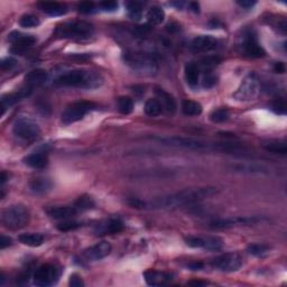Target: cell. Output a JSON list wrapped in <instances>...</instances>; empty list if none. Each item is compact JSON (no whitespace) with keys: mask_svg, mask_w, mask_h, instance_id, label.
I'll return each instance as SVG.
<instances>
[{"mask_svg":"<svg viewBox=\"0 0 287 287\" xmlns=\"http://www.w3.org/2000/svg\"><path fill=\"white\" fill-rule=\"evenodd\" d=\"M190 8H191V10H193L194 13H199V8H200V6H199V3L198 2H191L190 3Z\"/></svg>","mask_w":287,"mask_h":287,"instance_id":"obj_51","label":"cell"},{"mask_svg":"<svg viewBox=\"0 0 287 287\" xmlns=\"http://www.w3.org/2000/svg\"><path fill=\"white\" fill-rule=\"evenodd\" d=\"M231 168L236 172H243V173H266L267 170L262 165L256 164H236Z\"/></svg>","mask_w":287,"mask_h":287,"instance_id":"obj_32","label":"cell"},{"mask_svg":"<svg viewBox=\"0 0 287 287\" xmlns=\"http://www.w3.org/2000/svg\"><path fill=\"white\" fill-rule=\"evenodd\" d=\"M46 213L53 219L56 220H68L71 218H73L78 213L73 206H51L46 210Z\"/></svg>","mask_w":287,"mask_h":287,"instance_id":"obj_21","label":"cell"},{"mask_svg":"<svg viewBox=\"0 0 287 287\" xmlns=\"http://www.w3.org/2000/svg\"><path fill=\"white\" fill-rule=\"evenodd\" d=\"M40 24V19H38V17H36L35 15H24V16H22V18L19 19V25L24 28L37 27Z\"/></svg>","mask_w":287,"mask_h":287,"instance_id":"obj_38","label":"cell"},{"mask_svg":"<svg viewBox=\"0 0 287 287\" xmlns=\"http://www.w3.org/2000/svg\"><path fill=\"white\" fill-rule=\"evenodd\" d=\"M182 111L185 116H200L202 113V106L197 101L184 100L182 102Z\"/></svg>","mask_w":287,"mask_h":287,"instance_id":"obj_30","label":"cell"},{"mask_svg":"<svg viewBox=\"0 0 287 287\" xmlns=\"http://www.w3.org/2000/svg\"><path fill=\"white\" fill-rule=\"evenodd\" d=\"M184 75L189 86L197 87L199 84V81H200V68H199V65L195 63L186 64Z\"/></svg>","mask_w":287,"mask_h":287,"instance_id":"obj_26","label":"cell"},{"mask_svg":"<svg viewBox=\"0 0 287 287\" xmlns=\"http://www.w3.org/2000/svg\"><path fill=\"white\" fill-rule=\"evenodd\" d=\"M190 285H198V286H204V285H206L208 284V283L206 282H201V281H192V282H190L189 283Z\"/></svg>","mask_w":287,"mask_h":287,"instance_id":"obj_52","label":"cell"},{"mask_svg":"<svg viewBox=\"0 0 287 287\" xmlns=\"http://www.w3.org/2000/svg\"><path fill=\"white\" fill-rule=\"evenodd\" d=\"M99 6L105 11H114L118 8V3L116 1H102L99 3Z\"/></svg>","mask_w":287,"mask_h":287,"instance_id":"obj_46","label":"cell"},{"mask_svg":"<svg viewBox=\"0 0 287 287\" xmlns=\"http://www.w3.org/2000/svg\"><path fill=\"white\" fill-rule=\"evenodd\" d=\"M29 220L30 213L25 205H11L2 211V224L9 230H19L25 228L29 223Z\"/></svg>","mask_w":287,"mask_h":287,"instance_id":"obj_5","label":"cell"},{"mask_svg":"<svg viewBox=\"0 0 287 287\" xmlns=\"http://www.w3.org/2000/svg\"><path fill=\"white\" fill-rule=\"evenodd\" d=\"M95 5L92 1H83L81 3H79L78 6V10L81 14H91L94 11Z\"/></svg>","mask_w":287,"mask_h":287,"instance_id":"obj_42","label":"cell"},{"mask_svg":"<svg viewBox=\"0 0 287 287\" xmlns=\"http://www.w3.org/2000/svg\"><path fill=\"white\" fill-rule=\"evenodd\" d=\"M126 8H127L129 17L132 19H136L138 21L141 17V14H143V2L139 1H128L125 3Z\"/></svg>","mask_w":287,"mask_h":287,"instance_id":"obj_34","label":"cell"},{"mask_svg":"<svg viewBox=\"0 0 287 287\" xmlns=\"http://www.w3.org/2000/svg\"><path fill=\"white\" fill-rule=\"evenodd\" d=\"M52 182L49 181L48 178L37 177L34 178L33 181L29 183V189L35 194H44L47 193L48 191L52 189Z\"/></svg>","mask_w":287,"mask_h":287,"instance_id":"obj_27","label":"cell"},{"mask_svg":"<svg viewBox=\"0 0 287 287\" xmlns=\"http://www.w3.org/2000/svg\"><path fill=\"white\" fill-rule=\"evenodd\" d=\"M218 46H219V41L212 36L201 35L195 37L191 42V49L197 53L213 51V49L218 48Z\"/></svg>","mask_w":287,"mask_h":287,"instance_id":"obj_18","label":"cell"},{"mask_svg":"<svg viewBox=\"0 0 287 287\" xmlns=\"http://www.w3.org/2000/svg\"><path fill=\"white\" fill-rule=\"evenodd\" d=\"M13 132L17 138L30 143L40 137L41 128L37 122L29 119V118H19L14 124Z\"/></svg>","mask_w":287,"mask_h":287,"instance_id":"obj_8","label":"cell"},{"mask_svg":"<svg viewBox=\"0 0 287 287\" xmlns=\"http://www.w3.org/2000/svg\"><path fill=\"white\" fill-rule=\"evenodd\" d=\"M163 111L162 105L157 99H148L145 103V112L151 117H157Z\"/></svg>","mask_w":287,"mask_h":287,"instance_id":"obj_33","label":"cell"},{"mask_svg":"<svg viewBox=\"0 0 287 287\" xmlns=\"http://www.w3.org/2000/svg\"><path fill=\"white\" fill-rule=\"evenodd\" d=\"M237 3L244 9H249V8H252V7H254L257 2H256L255 0H238Z\"/></svg>","mask_w":287,"mask_h":287,"instance_id":"obj_47","label":"cell"},{"mask_svg":"<svg viewBox=\"0 0 287 287\" xmlns=\"http://www.w3.org/2000/svg\"><path fill=\"white\" fill-rule=\"evenodd\" d=\"M260 91V86L257 76L255 74H249L243 80L240 86L235 93L233 99L237 101H251L257 98Z\"/></svg>","mask_w":287,"mask_h":287,"instance_id":"obj_9","label":"cell"},{"mask_svg":"<svg viewBox=\"0 0 287 287\" xmlns=\"http://www.w3.org/2000/svg\"><path fill=\"white\" fill-rule=\"evenodd\" d=\"M19 243L28 247H40L44 243V236L41 233H22L18 236Z\"/></svg>","mask_w":287,"mask_h":287,"instance_id":"obj_28","label":"cell"},{"mask_svg":"<svg viewBox=\"0 0 287 287\" xmlns=\"http://www.w3.org/2000/svg\"><path fill=\"white\" fill-rule=\"evenodd\" d=\"M155 140H158L159 143L168 145V146L181 147L191 151H201V152H237L239 151V147L230 144L223 143H208V141H202L193 138H186V137H155Z\"/></svg>","mask_w":287,"mask_h":287,"instance_id":"obj_2","label":"cell"},{"mask_svg":"<svg viewBox=\"0 0 287 287\" xmlns=\"http://www.w3.org/2000/svg\"><path fill=\"white\" fill-rule=\"evenodd\" d=\"M95 206L94 200L89 195H82V197L78 198V200L74 202V208L78 211H87V210H91Z\"/></svg>","mask_w":287,"mask_h":287,"instance_id":"obj_35","label":"cell"},{"mask_svg":"<svg viewBox=\"0 0 287 287\" xmlns=\"http://www.w3.org/2000/svg\"><path fill=\"white\" fill-rule=\"evenodd\" d=\"M274 70L275 72H277V73H284L286 67H285V64L282 63V62H277L276 64L274 65Z\"/></svg>","mask_w":287,"mask_h":287,"instance_id":"obj_50","label":"cell"},{"mask_svg":"<svg viewBox=\"0 0 287 287\" xmlns=\"http://www.w3.org/2000/svg\"><path fill=\"white\" fill-rule=\"evenodd\" d=\"M98 108V106L90 101H76L72 105L67 106L66 109L62 113V122L64 125H71L81 120L86 114L93 111Z\"/></svg>","mask_w":287,"mask_h":287,"instance_id":"obj_7","label":"cell"},{"mask_svg":"<svg viewBox=\"0 0 287 287\" xmlns=\"http://www.w3.org/2000/svg\"><path fill=\"white\" fill-rule=\"evenodd\" d=\"M8 41L17 48L25 49L36 43V37L21 32H11L8 35Z\"/></svg>","mask_w":287,"mask_h":287,"instance_id":"obj_20","label":"cell"},{"mask_svg":"<svg viewBox=\"0 0 287 287\" xmlns=\"http://www.w3.org/2000/svg\"><path fill=\"white\" fill-rule=\"evenodd\" d=\"M47 80V72L43 68H36V70L30 71L29 73L25 76V84L26 87L34 89L35 87H40L45 83Z\"/></svg>","mask_w":287,"mask_h":287,"instance_id":"obj_23","label":"cell"},{"mask_svg":"<svg viewBox=\"0 0 287 287\" xmlns=\"http://www.w3.org/2000/svg\"><path fill=\"white\" fill-rule=\"evenodd\" d=\"M68 284L72 287H82L84 286V282L81 276H79L78 274L71 275L70 281H68Z\"/></svg>","mask_w":287,"mask_h":287,"instance_id":"obj_45","label":"cell"},{"mask_svg":"<svg viewBox=\"0 0 287 287\" xmlns=\"http://www.w3.org/2000/svg\"><path fill=\"white\" fill-rule=\"evenodd\" d=\"M112 251V246L110 243H107V241H102V243H99L94 246H91L87 248L86 250L83 251V256L88 260H91V262H98V260H101L106 258L107 256H109Z\"/></svg>","mask_w":287,"mask_h":287,"instance_id":"obj_16","label":"cell"},{"mask_svg":"<svg viewBox=\"0 0 287 287\" xmlns=\"http://www.w3.org/2000/svg\"><path fill=\"white\" fill-rule=\"evenodd\" d=\"M22 162L25 165L32 167L34 170H43L47 166L48 158L47 155L44 153H34V154L26 156Z\"/></svg>","mask_w":287,"mask_h":287,"instance_id":"obj_24","label":"cell"},{"mask_svg":"<svg viewBox=\"0 0 287 287\" xmlns=\"http://www.w3.org/2000/svg\"><path fill=\"white\" fill-rule=\"evenodd\" d=\"M263 218L259 217H235L227 218V219H217L210 223V228L212 229H228L237 225H250L262 222Z\"/></svg>","mask_w":287,"mask_h":287,"instance_id":"obj_14","label":"cell"},{"mask_svg":"<svg viewBox=\"0 0 287 287\" xmlns=\"http://www.w3.org/2000/svg\"><path fill=\"white\" fill-rule=\"evenodd\" d=\"M122 230H124V222L119 218H109L95 225L93 232L95 236H107L114 235Z\"/></svg>","mask_w":287,"mask_h":287,"instance_id":"obj_15","label":"cell"},{"mask_svg":"<svg viewBox=\"0 0 287 287\" xmlns=\"http://www.w3.org/2000/svg\"><path fill=\"white\" fill-rule=\"evenodd\" d=\"M144 278L149 286H164L173 281L174 275L166 271L149 269L144 273Z\"/></svg>","mask_w":287,"mask_h":287,"instance_id":"obj_17","label":"cell"},{"mask_svg":"<svg viewBox=\"0 0 287 287\" xmlns=\"http://www.w3.org/2000/svg\"><path fill=\"white\" fill-rule=\"evenodd\" d=\"M247 251L255 257H265L269 254L270 248L264 243H251L248 246Z\"/></svg>","mask_w":287,"mask_h":287,"instance_id":"obj_36","label":"cell"},{"mask_svg":"<svg viewBox=\"0 0 287 287\" xmlns=\"http://www.w3.org/2000/svg\"><path fill=\"white\" fill-rule=\"evenodd\" d=\"M185 243L191 248H200L210 251L220 250L223 247V240L219 237L190 236L185 238Z\"/></svg>","mask_w":287,"mask_h":287,"instance_id":"obj_13","label":"cell"},{"mask_svg":"<svg viewBox=\"0 0 287 287\" xmlns=\"http://www.w3.org/2000/svg\"><path fill=\"white\" fill-rule=\"evenodd\" d=\"M218 82V78L216 75H213L211 72L205 75V78L203 79V87L206 88V89H210V88H213L216 86Z\"/></svg>","mask_w":287,"mask_h":287,"instance_id":"obj_44","label":"cell"},{"mask_svg":"<svg viewBox=\"0 0 287 287\" xmlns=\"http://www.w3.org/2000/svg\"><path fill=\"white\" fill-rule=\"evenodd\" d=\"M211 266L224 273H233L243 266V257L238 252H227L214 258L211 262Z\"/></svg>","mask_w":287,"mask_h":287,"instance_id":"obj_12","label":"cell"},{"mask_svg":"<svg viewBox=\"0 0 287 287\" xmlns=\"http://www.w3.org/2000/svg\"><path fill=\"white\" fill-rule=\"evenodd\" d=\"M32 89L28 87H25L22 88V89L16 91V92L14 93H9L7 95H3L2 99H1V114L5 113V110L6 108H9L10 106L15 105V103L19 102L22 99L27 98L28 95L32 93Z\"/></svg>","mask_w":287,"mask_h":287,"instance_id":"obj_19","label":"cell"},{"mask_svg":"<svg viewBox=\"0 0 287 287\" xmlns=\"http://www.w3.org/2000/svg\"><path fill=\"white\" fill-rule=\"evenodd\" d=\"M133 109V101L129 97H120L118 99V110L122 114H129Z\"/></svg>","mask_w":287,"mask_h":287,"instance_id":"obj_37","label":"cell"},{"mask_svg":"<svg viewBox=\"0 0 287 287\" xmlns=\"http://www.w3.org/2000/svg\"><path fill=\"white\" fill-rule=\"evenodd\" d=\"M16 60L13 59V57H6L1 61V68L2 71H10L16 66Z\"/></svg>","mask_w":287,"mask_h":287,"instance_id":"obj_43","label":"cell"},{"mask_svg":"<svg viewBox=\"0 0 287 287\" xmlns=\"http://www.w3.org/2000/svg\"><path fill=\"white\" fill-rule=\"evenodd\" d=\"M210 119H211V121L214 122V124H220V122L227 121L229 119L228 109L221 108L214 110V111L210 114Z\"/></svg>","mask_w":287,"mask_h":287,"instance_id":"obj_39","label":"cell"},{"mask_svg":"<svg viewBox=\"0 0 287 287\" xmlns=\"http://www.w3.org/2000/svg\"><path fill=\"white\" fill-rule=\"evenodd\" d=\"M81 223L80 222H75V221H63V222H61L57 224V229H59L60 231L62 232H68V231H73L76 230V229H79L81 227Z\"/></svg>","mask_w":287,"mask_h":287,"instance_id":"obj_40","label":"cell"},{"mask_svg":"<svg viewBox=\"0 0 287 287\" xmlns=\"http://www.w3.org/2000/svg\"><path fill=\"white\" fill-rule=\"evenodd\" d=\"M124 61L130 68L144 75H153L158 70L154 57L143 53H127L124 55Z\"/></svg>","mask_w":287,"mask_h":287,"instance_id":"obj_6","label":"cell"},{"mask_svg":"<svg viewBox=\"0 0 287 287\" xmlns=\"http://www.w3.org/2000/svg\"><path fill=\"white\" fill-rule=\"evenodd\" d=\"M164 18H165V13H164V10L160 7L154 6L148 10L147 21L149 24L159 25L164 22Z\"/></svg>","mask_w":287,"mask_h":287,"instance_id":"obj_31","label":"cell"},{"mask_svg":"<svg viewBox=\"0 0 287 287\" xmlns=\"http://www.w3.org/2000/svg\"><path fill=\"white\" fill-rule=\"evenodd\" d=\"M204 267V264L201 262H192L187 265V268H190L191 270H201Z\"/></svg>","mask_w":287,"mask_h":287,"instance_id":"obj_49","label":"cell"},{"mask_svg":"<svg viewBox=\"0 0 287 287\" xmlns=\"http://www.w3.org/2000/svg\"><path fill=\"white\" fill-rule=\"evenodd\" d=\"M6 181H7V175H6L5 172H2V174H1V184L2 185L5 184Z\"/></svg>","mask_w":287,"mask_h":287,"instance_id":"obj_54","label":"cell"},{"mask_svg":"<svg viewBox=\"0 0 287 287\" xmlns=\"http://www.w3.org/2000/svg\"><path fill=\"white\" fill-rule=\"evenodd\" d=\"M61 276V268L53 264H45L34 274V284L40 287L54 285Z\"/></svg>","mask_w":287,"mask_h":287,"instance_id":"obj_11","label":"cell"},{"mask_svg":"<svg viewBox=\"0 0 287 287\" xmlns=\"http://www.w3.org/2000/svg\"><path fill=\"white\" fill-rule=\"evenodd\" d=\"M11 243H13L11 238L6 236H1V239H0V248H1V249H5V248L11 246Z\"/></svg>","mask_w":287,"mask_h":287,"instance_id":"obj_48","label":"cell"},{"mask_svg":"<svg viewBox=\"0 0 287 287\" xmlns=\"http://www.w3.org/2000/svg\"><path fill=\"white\" fill-rule=\"evenodd\" d=\"M38 8L49 16H63L67 13V7L64 3L43 1L38 3Z\"/></svg>","mask_w":287,"mask_h":287,"instance_id":"obj_25","label":"cell"},{"mask_svg":"<svg viewBox=\"0 0 287 287\" xmlns=\"http://www.w3.org/2000/svg\"><path fill=\"white\" fill-rule=\"evenodd\" d=\"M239 47L243 55L251 57V59H259L266 54L265 49L260 46L257 36L252 30H244L243 36L240 37Z\"/></svg>","mask_w":287,"mask_h":287,"instance_id":"obj_10","label":"cell"},{"mask_svg":"<svg viewBox=\"0 0 287 287\" xmlns=\"http://www.w3.org/2000/svg\"><path fill=\"white\" fill-rule=\"evenodd\" d=\"M216 187H198V189H185L172 194L163 195L152 199V200H138L132 199L129 203L133 208L144 210H167L176 209L181 206L191 205L205 200L216 195Z\"/></svg>","mask_w":287,"mask_h":287,"instance_id":"obj_1","label":"cell"},{"mask_svg":"<svg viewBox=\"0 0 287 287\" xmlns=\"http://www.w3.org/2000/svg\"><path fill=\"white\" fill-rule=\"evenodd\" d=\"M271 109L278 114H285L286 112V103L284 99H277L276 101L273 102L271 105Z\"/></svg>","mask_w":287,"mask_h":287,"instance_id":"obj_41","label":"cell"},{"mask_svg":"<svg viewBox=\"0 0 287 287\" xmlns=\"http://www.w3.org/2000/svg\"><path fill=\"white\" fill-rule=\"evenodd\" d=\"M94 27L86 21H72L59 25L55 29V35L60 38L73 41L89 40L93 35Z\"/></svg>","mask_w":287,"mask_h":287,"instance_id":"obj_4","label":"cell"},{"mask_svg":"<svg viewBox=\"0 0 287 287\" xmlns=\"http://www.w3.org/2000/svg\"><path fill=\"white\" fill-rule=\"evenodd\" d=\"M171 5H173V6H176L177 7V8L179 9V8H182L183 6H184V2H172Z\"/></svg>","mask_w":287,"mask_h":287,"instance_id":"obj_53","label":"cell"},{"mask_svg":"<svg viewBox=\"0 0 287 287\" xmlns=\"http://www.w3.org/2000/svg\"><path fill=\"white\" fill-rule=\"evenodd\" d=\"M103 83L100 73L89 70H73L64 73L55 80L59 87L81 88V89H97Z\"/></svg>","mask_w":287,"mask_h":287,"instance_id":"obj_3","label":"cell"},{"mask_svg":"<svg viewBox=\"0 0 287 287\" xmlns=\"http://www.w3.org/2000/svg\"><path fill=\"white\" fill-rule=\"evenodd\" d=\"M263 148L266 149L267 152L274 153V154L285 155L287 153L286 143L281 140H267L263 143Z\"/></svg>","mask_w":287,"mask_h":287,"instance_id":"obj_29","label":"cell"},{"mask_svg":"<svg viewBox=\"0 0 287 287\" xmlns=\"http://www.w3.org/2000/svg\"><path fill=\"white\" fill-rule=\"evenodd\" d=\"M156 95H157V100L159 101L160 105H162L163 110H165L167 113L173 114L176 111V101L173 95H171L168 92H166L165 90L160 89V88H156L155 90Z\"/></svg>","mask_w":287,"mask_h":287,"instance_id":"obj_22","label":"cell"}]
</instances>
